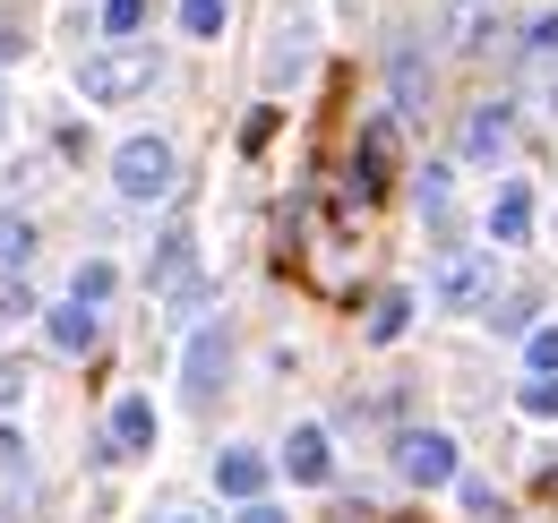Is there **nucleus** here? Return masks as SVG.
Masks as SVG:
<instances>
[{"label": "nucleus", "instance_id": "obj_1", "mask_svg": "<svg viewBox=\"0 0 558 523\" xmlns=\"http://www.w3.org/2000/svg\"><path fill=\"white\" fill-rule=\"evenodd\" d=\"M112 190L130 197V206H155V197H172V190H181V146H172L163 130L121 137V146H112Z\"/></svg>", "mask_w": 558, "mask_h": 523}, {"label": "nucleus", "instance_id": "obj_2", "mask_svg": "<svg viewBox=\"0 0 558 523\" xmlns=\"http://www.w3.org/2000/svg\"><path fill=\"white\" fill-rule=\"evenodd\" d=\"M310 69H318V17H310V9H283L276 26H267V44H258V86H267V95H292Z\"/></svg>", "mask_w": 558, "mask_h": 523}, {"label": "nucleus", "instance_id": "obj_3", "mask_svg": "<svg viewBox=\"0 0 558 523\" xmlns=\"http://www.w3.org/2000/svg\"><path fill=\"white\" fill-rule=\"evenodd\" d=\"M155 77H163V61H155V52L112 44V52H86V61H77V95H86V104H138Z\"/></svg>", "mask_w": 558, "mask_h": 523}, {"label": "nucleus", "instance_id": "obj_4", "mask_svg": "<svg viewBox=\"0 0 558 523\" xmlns=\"http://www.w3.org/2000/svg\"><path fill=\"white\" fill-rule=\"evenodd\" d=\"M146 292L172 301V309L198 301V232H190V223H172V232L155 241V258H146Z\"/></svg>", "mask_w": 558, "mask_h": 523}, {"label": "nucleus", "instance_id": "obj_5", "mask_svg": "<svg viewBox=\"0 0 558 523\" xmlns=\"http://www.w3.org/2000/svg\"><path fill=\"white\" fill-rule=\"evenodd\" d=\"M223 378H232V327H223V318H207V327L181 343V394H190V403H215V394H223Z\"/></svg>", "mask_w": 558, "mask_h": 523}, {"label": "nucleus", "instance_id": "obj_6", "mask_svg": "<svg viewBox=\"0 0 558 523\" xmlns=\"http://www.w3.org/2000/svg\"><path fill=\"white\" fill-rule=\"evenodd\" d=\"M396 481L404 489H456V438L447 429H404L396 438Z\"/></svg>", "mask_w": 558, "mask_h": 523}, {"label": "nucleus", "instance_id": "obj_7", "mask_svg": "<svg viewBox=\"0 0 558 523\" xmlns=\"http://www.w3.org/2000/svg\"><path fill=\"white\" fill-rule=\"evenodd\" d=\"M155 429H163V421H155V403H146V394H121V403L104 412V438H95V455H104V463L155 455Z\"/></svg>", "mask_w": 558, "mask_h": 523}, {"label": "nucleus", "instance_id": "obj_8", "mask_svg": "<svg viewBox=\"0 0 558 523\" xmlns=\"http://www.w3.org/2000/svg\"><path fill=\"white\" fill-rule=\"evenodd\" d=\"M429 301L456 309V318L489 309V301H498V258H447V266H438V283H429Z\"/></svg>", "mask_w": 558, "mask_h": 523}, {"label": "nucleus", "instance_id": "obj_9", "mask_svg": "<svg viewBox=\"0 0 558 523\" xmlns=\"http://www.w3.org/2000/svg\"><path fill=\"white\" fill-rule=\"evenodd\" d=\"M507 146H515V112H507V104H473V112H464V146H456V155H464V163H498Z\"/></svg>", "mask_w": 558, "mask_h": 523}, {"label": "nucleus", "instance_id": "obj_10", "mask_svg": "<svg viewBox=\"0 0 558 523\" xmlns=\"http://www.w3.org/2000/svg\"><path fill=\"white\" fill-rule=\"evenodd\" d=\"M215 489H223L232 507H258V498H267V455H258V447H215Z\"/></svg>", "mask_w": 558, "mask_h": 523}, {"label": "nucleus", "instance_id": "obj_11", "mask_svg": "<svg viewBox=\"0 0 558 523\" xmlns=\"http://www.w3.org/2000/svg\"><path fill=\"white\" fill-rule=\"evenodd\" d=\"M482 232H489V250H515V241H533V190H524V181H507V190L489 197Z\"/></svg>", "mask_w": 558, "mask_h": 523}, {"label": "nucleus", "instance_id": "obj_12", "mask_svg": "<svg viewBox=\"0 0 558 523\" xmlns=\"http://www.w3.org/2000/svg\"><path fill=\"white\" fill-rule=\"evenodd\" d=\"M283 472H292L301 489H327V472H336V447H327V429H318V421H301V429L283 438Z\"/></svg>", "mask_w": 558, "mask_h": 523}, {"label": "nucleus", "instance_id": "obj_13", "mask_svg": "<svg viewBox=\"0 0 558 523\" xmlns=\"http://www.w3.org/2000/svg\"><path fill=\"white\" fill-rule=\"evenodd\" d=\"M44 335H52V352L86 361V352H95V309H86V301H61V309L44 318Z\"/></svg>", "mask_w": 558, "mask_h": 523}, {"label": "nucleus", "instance_id": "obj_14", "mask_svg": "<svg viewBox=\"0 0 558 523\" xmlns=\"http://www.w3.org/2000/svg\"><path fill=\"white\" fill-rule=\"evenodd\" d=\"M26 258H35V223L0 215V283H26Z\"/></svg>", "mask_w": 558, "mask_h": 523}, {"label": "nucleus", "instance_id": "obj_15", "mask_svg": "<svg viewBox=\"0 0 558 523\" xmlns=\"http://www.w3.org/2000/svg\"><path fill=\"white\" fill-rule=\"evenodd\" d=\"M112 283H121V266L112 258H86L70 275V301H86V309H104V301H112Z\"/></svg>", "mask_w": 558, "mask_h": 523}, {"label": "nucleus", "instance_id": "obj_16", "mask_svg": "<svg viewBox=\"0 0 558 523\" xmlns=\"http://www.w3.org/2000/svg\"><path fill=\"white\" fill-rule=\"evenodd\" d=\"M95 17H104V35H112V44H130V35H138L146 17H155V0H104Z\"/></svg>", "mask_w": 558, "mask_h": 523}, {"label": "nucleus", "instance_id": "obj_17", "mask_svg": "<svg viewBox=\"0 0 558 523\" xmlns=\"http://www.w3.org/2000/svg\"><path fill=\"white\" fill-rule=\"evenodd\" d=\"M404 318H413V301L387 283V292H378V309H369V343H396V335H404Z\"/></svg>", "mask_w": 558, "mask_h": 523}, {"label": "nucleus", "instance_id": "obj_18", "mask_svg": "<svg viewBox=\"0 0 558 523\" xmlns=\"http://www.w3.org/2000/svg\"><path fill=\"white\" fill-rule=\"evenodd\" d=\"M447 197H456L447 172H421V223H429V232H447V223H456V215H447Z\"/></svg>", "mask_w": 558, "mask_h": 523}, {"label": "nucleus", "instance_id": "obj_19", "mask_svg": "<svg viewBox=\"0 0 558 523\" xmlns=\"http://www.w3.org/2000/svg\"><path fill=\"white\" fill-rule=\"evenodd\" d=\"M223 17H232V0H181V35H223Z\"/></svg>", "mask_w": 558, "mask_h": 523}, {"label": "nucleus", "instance_id": "obj_20", "mask_svg": "<svg viewBox=\"0 0 558 523\" xmlns=\"http://www.w3.org/2000/svg\"><path fill=\"white\" fill-rule=\"evenodd\" d=\"M456 489H464V515L473 523H507V498H498L489 481H456Z\"/></svg>", "mask_w": 558, "mask_h": 523}, {"label": "nucleus", "instance_id": "obj_21", "mask_svg": "<svg viewBox=\"0 0 558 523\" xmlns=\"http://www.w3.org/2000/svg\"><path fill=\"white\" fill-rule=\"evenodd\" d=\"M524 369H533V378H558V327L524 335Z\"/></svg>", "mask_w": 558, "mask_h": 523}, {"label": "nucleus", "instance_id": "obj_22", "mask_svg": "<svg viewBox=\"0 0 558 523\" xmlns=\"http://www.w3.org/2000/svg\"><path fill=\"white\" fill-rule=\"evenodd\" d=\"M489 327H498V335L533 327V292H498V301H489Z\"/></svg>", "mask_w": 558, "mask_h": 523}, {"label": "nucleus", "instance_id": "obj_23", "mask_svg": "<svg viewBox=\"0 0 558 523\" xmlns=\"http://www.w3.org/2000/svg\"><path fill=\"white\" fill-rule=\"evenodd\" d=\"M533 421H558V378H524V394H515Z\"/></svg>", "mask_w": 558, "mask_h": 523}, {"label": "nucleus", "instance_id": "obj_24", "mask_svg": "<svg viewBox=\"0 0 558 523\" xmlns=\"http://www.w3.org/2000/svg\"><path fill=\"white\" fill-rule=\"evenodd\" d=\"M26 403V361H0V412H17Z\"/></svg>", "mask_w": 558, "mask_h": 523}, {"label": "nucleus", "instance_id": "obj_25", "mask_svg": "<svg viewBox=\"0 0 558 523\" xmlns=\"http://www.w3.org/2000/svg\"><path fill=\"white\" fill-rule=\"evenodd\" d=\"M550 52H558V17H542V26H533V35H524V61L542 69V61H550Z\"/></svg>", "mask_w": 558, "mask_h": 523}, {"label": "nucleus", "instance_id": "obj_26", "mask_svg": "<svg viewBox=\"0 0 558 523\" xmlns=\"http://www.w3.org/2000/svg\"><path fill=\"white\" fill-rule=\"evenodd\" d=\"M396 95H404V104H421V61H413V52H396Z\"/></svg>", "mask_w": 558, "mask_h": 523}, {"label": "nucleus", "instance_id": "obj_27", "mask_svg": "<svg viewBox=\"0 0 558 523\" xmlns=\"http://www.w3.org/2000/svg\"><path fill=\"white\" fill-rule=\"evenodd\" d=\"M0 472H26V438L17 429H0Z\"/></svg>", "mask_w": 558, "mask_h": 523}, {"label": "nucleus", "instance_id": "obj_28", "mask_svg": "<svg viewBox=\"0 0 558 523\" xmlns=\"http://www.w3.org/2000/svg\"><path fill=\"white\" fill-rule=\"evenodd\" d=\"M155 523H215V515H207V507H163Z\"/></svg>", "mask_w": 558, "mask_h": 523}, {"label": "nucleus", "instance_id": "obj_29", "mask_svg": "<svg viewBox=\"0 0 558 523\" xmlns=\"http://www.w3.org/2000/svg\"><path fill=\"white\" fill-rule=\"evenodd\" d=\"M241 523H283V515L267 507V498H258V507H241Z\"/></svg>", "mask_w": 558, "mask_h": 523}]
</instances>
